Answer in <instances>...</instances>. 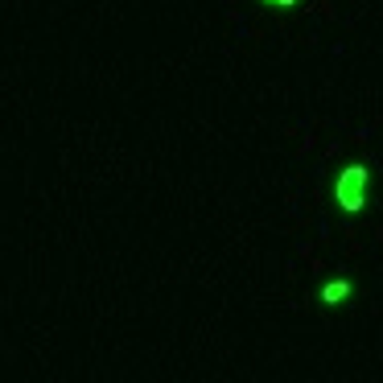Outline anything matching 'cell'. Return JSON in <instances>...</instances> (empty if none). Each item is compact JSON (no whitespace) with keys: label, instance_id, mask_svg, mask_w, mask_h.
Listing matches in <instances>:
<instances>
[{"label":"cell","instance_id":"cell-1","mask_svg":"<svg viewBox=\"0 0 383 383\" xmlns=\"http://www.w3.org/2000/svg\"><path fill=\"white\" fill-rule=\"evenodd\" d=\"M367 181H371V173L367 165H346L338 173V181H334V202H338L346 214H359L363 211V202H367Z\"/></svg>","mask_w":383,"mask_h":383},{"label":"cell","instance_id":"cell-2","mask_svg":"<svg viewBox=\"0 0 383 383\" xmlns=\"http://www.w3.org/2000/svg\"><path fill=\"white\" fill-rule=\"evenodd\" d=\"M350 293H354V285H350V280H330V285H322V301H326V305H338V301H346L350 297Z\"/></svg>","mask_w":383,"mask_h":383},{"label":"cell","instance_id":"cell-3","mask_svg":"<svg viewBox=\"0 0 383 383\" xmlns=\"http://www.w3.org/2000/svg\"><path fill=\"white\" fill-rule=\"evenodd\" d=\"M264 4H276V8H293L297 0H264Z\"/></svg>","mask_w":383,"mask_h":383}]
</instances>
